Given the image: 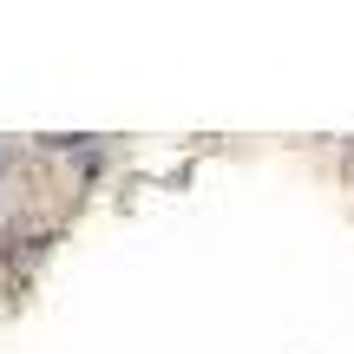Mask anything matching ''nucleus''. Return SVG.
<instances>
[{
	"mask_svg": "<svg viewBox=\"0 0 354 354\" xmlns=\"http://www.w3.org/2000/svg\"><path fill=\"white\" fill-rule=\"evenodd\" d=\"M0 165H7V151H0Z\"/></svg>",
	"mask_w": 354,
	"mask_h": 354,
	"instance_id": "f257e3e1",
	"label": "nucleus"
}]
</instances>
